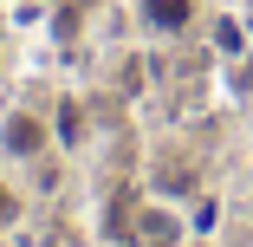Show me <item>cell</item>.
<instances>
[{
    "label": "cell",
    "mask_w": 253,
    "mask_h": 247,
    "mask_svg": "<svg viewBox=\"0 0 253 247\" xmlns=\"http://www.w3.org/2000/svg\"><path fill=\"white\" fill-rule=\"evenodd\" d=\"M247 221H253V195H247Z\"/></svg>",
    "instance_id": "obj_4"
},
{
    "label": "cell",
    "mask_w": 253,
    "mask_h": 247,
    "mask_svg": "<svg viewBox=\"0 0 253 247\" xmlns=\"http://www.w3.org/2000/svg\"><path fill=\"white\" fill-rule=\"evenodd\" d=\"M45 150H52V117H45V111L13 104L7 117H0V156H7V163H39Z\"/></svg>",
    "instance_id": "obj_1"
},
{
    "label": "cell",
    "mask_w": 253,
    "mask_h": 247,
    "mask_svg": "<svg viewBox=\"0 0 253 247\" xmlns=\"http://www.w3.org/2000/svg\"><path fill=\"white\" fill-rule=\"evenodd\" d=\"M0 72H7V52H0Z\"/></svg>",
    "instance_id": "obj_5"
},
{
    "label": "cell",
    "mask_w": 253,
    "mask_h": 247,
    "mask_svg": "<svg viewBox=\"0 0 253 247\" xmlns=\"http://www.w3.org/2000/svg\"><path fill=\"white\" fill-rule=\"evenodd\" d=\"M214 221H221V202H214V195H208V202H195V215H188L195 234H214Z\"/></svg>",
    "instance_id": "obj_3"
},
{
    "label": "cell",
    "mask_w": 253,
    "mask_h": 247,
    "mask_svg": "<svg viewBox=\"0 0 253 247\" xmlns=\"http://www.w3.org/2000/svg\"><path fill=\"white\" fill-rule=\"evenodd\" d=\"M201 20V0H136V26L149 39H182Z\"/></svg>",
    "instance_id": "obj_2"
}]
</instances>
